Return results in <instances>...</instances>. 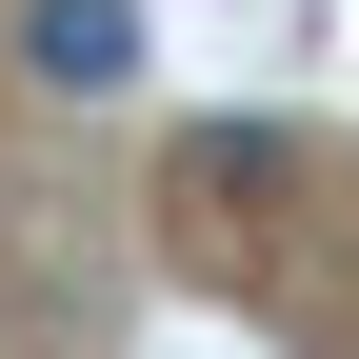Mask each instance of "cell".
<instances>
[{"label": "cell", "mask_w": 359, "mask_h": 359, "mask_svg": "<svg viewBox=\"0 0 359 359\" xmlns=\"http://www.w3.org/2000/svg\"><path fill=\"white\" fill-rule=\"evenodd\" d=\"M20 80L40 100H120L140 80V0H20Z\"/></svg>", "instance_id": "obj_1"}, {"label": "cell", "mask_w": 359, "mask_h": 359, "mask_svg": "<svg viewBox=\"0 0 359 359\" xmlns=\"http://www.w3.org/2000/svg\"><path fill=\"white\" fill-rule=\"evenodd\" d=\"M259 180H280V120H200V140H180V219L259 200Z\"/></svg>", "instance_id": "obj_2"}]
</instances>
